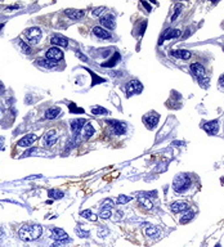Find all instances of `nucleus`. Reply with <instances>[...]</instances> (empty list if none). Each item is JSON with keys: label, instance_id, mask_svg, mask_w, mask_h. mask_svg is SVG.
Segmentation results:
<instances>
[{"label": "nucleus", "instance_id": "8", "mask_svg": "<svg viewBox=\"0 0 224 247\" xmlns=\"http://www.w3.org/2000/svg\"><path fill=\"white\" fill-rule=\"evenodd\" d=\"M57 140H58V134H57L56 130H49L48 133L44 135L43 138V144L45 145V147H52L57 143Z\"/></svg>", "mask_w": 224, "mask_h": 247}, {"label": "nucleus", "instance_id": "21", "mask_svg": "<svg viewBox=\"0 0 224 247\" xmlns=\"http://www.w3.org/2000/svg\"><path fill=\"white\" fill-rule=\"evenodd\" d=\"M36 139H37V137L35 134H27L22 138V139L18 140V145L19 147H30Z\"/></svg>", "mask_w": 224, "mask_h": 247}, {"label": "nucleus", "instance_id": "36", "mask_svg": "<svg viewBox=\"0 0 224 247\" xmlns=\"http://www.w3.org/2000/svg\"><path fill=\"white\" fill-rule=\"evenodd\" d=\"M130 201H131V197H129V196L121 194V196H118V197H117V204H120V205L128 204V202H130Z\"/></svg>", "mask_w": 224, "mask_h": 247}, {"label": "nucleus", "instance_id": "4", "mask_svg": "<svg viewBox=\"0 0 224 247\" xmlns=\"http://www.w3.org/2000/svg\"><path fill=\"white\" fill-rule=\"evenodd\" d=\"M143 91V85L139 83V80H130L126 84V95L131 97L134 94H141Z\"/></svg>", "mask_w": 224, "mask_h": 247}, {"label": "nucleus", "instance_id": "12", "mask_svg": "<svg viewBox=\"0 0 224 247\" xmlns=\"http://www.w3.org/2000/svg\"><path fill=\"white\" fill-rule=\"evenodd\" d=\"M202 129L209 135H215L219 130V121L213 120V121H209V122H205V125H202Z\"/></svg>", "mask_w": 224, "mask_h": 247}, {"label": "nucleus", "instance_id": "42", "mask_svg": "<svg viewBox=\"0 0 224 247\" xmlns=\"http://www.w3.org/2000/svg\"><path fill=\"white\" fill-rule=\"evenodd\" d=\"M121 215H124L123 212H121V211H117L116 214H115V216H116V218H113V220H115V221H118V220H121V218H123V216H121Z\"/></svg>", "mask_w": 224, "mask_h": 247}, {"label": "nucleus", "instance_id": "25", "mask_svg": "<svg viewBox=\"0 0 224 247\" xmlns=\"http://www.w3.org/2000/svg\"><path fill=\"white\" fill-rule=\"evenodd\" d=\"M94 133H96V130H94V127H93V125H91V124H85V125H84L83 134H84V138H85V139L93 137Z\"/></svg>", "mask_w": 224, "mask_h": 247}, {"label": "nucleus", "instance_id": "7", "mask_svg": "<svg viewBox=\"0 0 224 247\" xmlns=\"http://www.w3.org/2000/svg\"><path fill=\"white\" fill-rule=\"evenodd\" d=\"M143 120H144V122H146V125H147L148 129H155L158 124V120H160V115L156 113V112H151V113L146 115V116L143 117Z\"/></svg>", "mask_w": 224, "mask_h": 247}, {"label": "nucleus", "instance_id": "13", "mask_svg": "<svg viewBox=\"0 0 224 247\" xmlns=\"http://www.w3.org/2000/svg\"><path fill=\"white\" fill-rule=\"evenodd\" d=\"M191 71L198 80L205 79L206 70H205V67H203L201 63H192V65H191Z\"/></svg>", "mask_w": 224, "mask_h": 247}, {"label": "nucleus", "instance_id": "6", "mask_svg": "<svg viewBox=\"0 0 224 247\" xmlns=\"http://www.w3.org/2000/svg\"><path fill=\"white\" fill-rule=\"evenodd\" d=\"M46 59L52 61V62H58L63 58V52L61 50V48H57V46H52L46 50V54H45Z\"/></svg>", "mask_w": 224, "mask_h": 247}, {"label": "nucleus", "instance_id": "41", "mask_svg": "<svg viewBox=\"0 0 224 247\" xmlns=\"http://www.w3.org/2000/svg\"><path fill=\"white\" fill-rule=\"evenodd\" d=\"M76 57H77V58H79V59H83L84 62H88V58H86L85 56H84L83 53H80L79 50H76Z\"/></svg>", "mask_w": 224, "mask_h": 247}, {"label": "nucleus", "instance_id": "43", "mask_svg": "<svg viewBox=\"0 0 224 247\" xmlns=\"http://www.w3.org/2000/svg\"><path fill=\"white\" fill-rule=\"evenodd\" d=\"M219 85L222 86V88H224V73L219 77Z\"/></svg>", "mask_w": 224, "mask_h": 247}, {"label": "nucleus", "instance_id": "40", "mask_svg": "<svg viewBox=\"0 0 224 247\" xmlns=\"http://www.w3.org/2000/svg\"><path fill=\"white\" fill-rule=\"evenodd\" d=\"M76 233L80 237H83V238H86V237L89 236V232H84V231H80V229H76Z\"/></svg>", "mask_w": 224, "mask_h": 247}, {"label": "nucleus", "instance_id": "22", "mask_svg": "<svg viewBox=\"0 0 224 247\" xmlns=\"http://www.w3.org/2000/svg\"><path fill=\"white\" fill-rule=\"evenodd\" d=\"M120 59H121V54L116 52L113 54V57H112L111 59H108L106 63H102V67H107V68H111V67H115L117 65L118 62H120Z\"/></svg>", "mask_w": 224, "mask_h": 247}, {"label": "nucleus", "instance_id": "39", "mask_svg": "<svg viewBox=\"0 0 224 247\" xmlns=\"http://www.w3.org/2000/svg\"><path fill=\"white\" fill-rule=\"evenodd\" d=\"M35 152H39V149L37 148H30V149H27L25 153H23V157H27V156H30V154H32V153H35Z\"/></svg>", "mask_w": 224, "mask_h": 247}, {"label": "nucleus", "instance_id": "46", "mask_svg": "<svg viewBox=\"0 0 224 247\" xmlns=\"http://www.w3.org/2000/svg\"><path fill=\"white\" fill-rule=\"evenodd\" d=\"M1 147H3V138H0V149H1Z\"/></svg>", "mask_w": 224, "mask_h": 247}, {"label": "nucleus", "instance_id": "9", "mask_svg": "<svg viewBox=\"0 0 224 247\" xmlns=\"http://www.w3.org/2000/svg\"><path fill=\"white\" fill-rule=\"evenodd\" d=\"M52 238L56 242H70V238L67 236V233L61 228H54L52 231Z\"/></svg>", "mask_w": 224, "mask_h": 247}, {"label": "nucleus", "instance_id": "30", "mask_svg": "<svg viewBox=\"0 0 224 247\" xmlns=\"http://www.w3.org/2000/svg\"><path fill=\"white\" fill-rule=\"evenodd\" d=\"M81 216L85 218V219H89V220H91V221H96L98 219V216L94 215L93 212H91V210H84V211H81Z\"/></svg>", "mask_w": 224, "mask_h": 247}, {"label": "nucleus", "instance_id": "19", "mask_svg": "<svg viewBox=\"0 0 224 247\" xmlns=\"http://www.w3.org/2000/svg\"><path fill=\"white\" fill-rule=\"evenodd\" d=\"M59 115H62V110H61L59 107H52L45 111L44 117H45L46 120H54V118H57Z\"/></svg>", "mask_w": 224, "mask_h": 247}, {"label": "nucleus", "instance_id": "29", "mask_svg": "<svg viewBox=\"0 0 224 247\" xmlns=\"http://www.w3.org/2000/svg\"><path fill=\"white\" fill-rule=\"evenodd\" d=\"M193 218H195V212H193L192 210H187L180 218V224H185V223H188L189 220H192Z\"/></svg>", "mask_w": 224, "mask_h": 247}, {"label": "nucleus", "instance_id": "34", "mask_svg": "<svg viewBox=\"0 0 224 247\" xmlns=\"http://www.w3.org/2000/svg\"><path fill=\"white\" fill-rule=\"evenodd\" d=\"M19 48H21V50L25 54H30L31 53V48H30V45H27V44L25 41H22V40H19Z\"/></svg>", "mask_w": 224, "mask_h": 247}, {"label": "nucleus", "instance_id": "37", "mask_svg": "<svg viewBox=\"0 0 224 247\" xmlns=\"http://www.w3.org/2000/svg\"><path fill=\"white\" fill-rule=\"evenodd\" d=\"M182 8H183L182 4H176V6H175V12H174V14L171 16V22H174L175 19L178 18V16L180 14V12H182Z\"/></svg>", "mask_w": 224, "mask_h": 247}, {"label": "nucleus", "instance_id": "15", "mask_svg": "<svg viewBox=\"0 0 224 247\" xmlns=\"http://www.w3.org/2000/svg\"><path fill=\"white\" fill-rule=\"evenodd\" d=\"M86 124V120L84 118H75V120L71 121V130H72L73 135H79V133L81 131V129L84 127V125Z\"/></svg>", "mask_w": 224, "mask_h": 247}, {"label": "nucleus", "instance_id": "26", "mask_svg": "<svg viewBox=\"0 0 224 247\" xmlns=\"http://www.w3.org/2000/svg\"><path fill=\"white\" fill-rule=\"evenodd\" d=\"M36 62H37V65L41 66V67H44V68H53V67L57 65L56 62H52V61H49V59H46V58L37 59Z\"/></svg>", "mask_w": 224, "mask_h": 247}, {"label": "nucleus", "instance_id": "10", "mask_svg": "<svg viewBox=\"0 0 224 247\" xmlns=\"http://www.w3.org/2000/svg\"><path fill=\"white\" fill-rule=\"evenodd\" d=\"M180 36V30L175 28H168L166 31H164V33L160 36V40H158V45H161L164 43V40H169V39H175V38H179Z\"/></svg>", "mask_w": 224, "mask_h": 247}, {"label": "nucleus", "instance_id": "24", "mask_svg": "<svg viewBox=\"0 0 224 247\" xmlns=\"http://www.w3.org/2000/svg\"><path fill=\"white\" fill-rule=\"evenodd\" d=\"M138 202H139V205H142V207H144L147 210H151L152 207H153L151 199H148L146 196H138Z\"/></svg>", "mask_w": 224, "mask_h": 247}, {"label": "nucleus", "instance_id": "49", "mask_svg": "<svg viewBox=\"0 0 224 247\" xmlns=\"http://www.w3.org/2000/svg\"><path fill=\"white\" fill-rule=\"evenodd\" d=\"M215 247H220V245H219V243H218V245H216V246H215Z\"/></svg>", "mask_w": 224, "mask_h": 247}, {"label": "nucleus", "instance_id": "14", "mask_svg": "<svg viewBox=\"0 0 224 247\" xmlns=\"http://www.w3.org/2000/svg\"><path fill=\"white\" fill-rule=\"evenodd\" d=\"M170 210L174 214H179V212H185L187 210H189V206L184 201H175L170 205Z\"/></svg>", "mask_w": 224, "mask_h": 247}, {"label": "nucleus", "instance_id": "38", "mask_svg": "<svg viewBox=\"0 0 224 247\" xmlns=\"http://www.w3.org/2000/svg\"><path fill=\"white\" fill-rule=\"evenodd\" d=\"M104 12H106V6H98V8H96L93 12H91V14H93L94 17H99V16L103 14Z\"/></svg>", "mask_w": 224, "mask_h": 247}, {"label": "nucleus", "instance_id": "1", "mask_svg": "<svg viewBox=\"0 0 224 247\" xmlns=\"http://www.w3.org/2000/svg\"><path fill=\"white\" fill-rule=\"evenodd\" d=\"M43 234V226L32 224V225H23L21 229L18 231V237L19 239L25 242H32L36 241L37 238H40V236Z\"/></svg>", "mask_w": 224, "mask_h": 247}, {"label": "nucleus", "instance_id": "32", "mask_svg": "<svg viewBox=\"0 0 224 247\" xmlns=\"http://www.w3.org/2000/svg\"><path fill=\"white\" fill-rule=\"evenodd\" d=\"M99 218L102 219H110L112 216V209H101L99 211Z\"/></svg>", "mask_w": 224, "mask_h": 247}, {"label": "nucleus", "instance_id": "3", "mask_svg": "<svg viewBox=\"0 0 224 247\" xmlns=\"http://www.w3.org/2000/svg\"><path fill=\"white\" fill-rule=\"evenodd\" d=\"M107 124L110 125L111 131L115 135H123L126 133V124L123 121H117V120H108Z\"/></svg>", "mask_w": 224, "mask_h": 247}, {"label": "nucleus", "instance_id": "44", "mask_svg": "<svg viewBox=\"0 0 224 247\" xmlns=\"http://www.w3.org/2000/svg\"><path fill=\"white\" fill-rule=\"evenodd\" d=\"M142 4H143V5L146 6V9H147V11H148V12H151V11H152V8H151V5H149V4H148V3H146V1H142Z\"/></svg>", "mask_w": 224, "mask_h": 247}, {"label": "nucleus", "instance_id": "23", "mask_svg": "<svg viewBox=\"0 0 224 247\" xmlns=\"http://www.w3.org/2000/svg\"><path fill=\"white\" fill-rule=\"evenodd\" d=\"M86 71L90 73V76H91V79H93V81H91V86H94V85H98V84H103V83H106V79H103V77H101V76H98L94 71H91V70H88Z\"/></svg>", "mask_w": 224, "mask_h": 247}, {"label": "nucleus", "instance_id": "28", "mask_svg": "<svg viewBox=\"0 0 224 247\" xmlns=\"http://www.w3.org/2000/svg\"><path fill=\"white\" fill-rule=\"evenodd\" d=\"M48 196H49V198H52V199H61L64 196V193L61 192L59 189H49Z\"/></svg>", "mask_w": 224, "mask_h": 247}, {"label": "nucleus", "instance_id": "18", "mask_svg": "<svg viewBox=\"0 0 224 247\" xmlns=\"http://www.w3.org/2000/svg\"><path fill=\"white\" fill-rule=\"evenodd\" d=\"M50 43H52L53 45H56L57 48H58V46H61V48H67V46H68V41H67V39L63 38V36H59V35L52 36Z\"/></svg>", "mask_w": 224, "mask_h": 247}, {"label": "nucleus", "instance_id": "33", "mask_svg": "<svg viewBox=\"0 0 224 247\" xmlns=\"http://www.w3.org/2000/svg\"><path fill=\"white\" fill-rule=\"evenodd\" d=\"M68 107H70V111H71V113H84V110L83 108H79L76 106V103H72L71 102L68 104Z\"/></svg>", "mask_w": 224, "mask_h": 247}, {"label": "nucleus", "instance_id": "31", "mask_svg": "<svg viewBox=\"0 0 224 247\" xmlns=\"http://www.w3.org/2000/svg\"><path fill=\"white\" fill-rule=\"evenodd\" d=\"M91 113L96 115V116H99V115H108V111L101 106H96L91 108Z\"/></svg>", "mask_w": 224, "mask_h": 247}, {"label": "nucleus", "instance_id": "2", "mask_svg": "<svg viewBox=\"0 0 224 247\" xmlns=\"http://www.w3.org/2000/svg\"><path fill=\"white\" fill-rule=\"evenodd\" d=\"M191 178L187 174H178L174 178V182H173V189L176 193H184V192L188 191V188L191 187Z\"/></svg>", "mask_w": 224, "mask_h": 247}, {"label": "nucleus", "instance_id": "5", "mask_svg": "<svg viewBox=\"0 0 224 247\" xmlns=\"http://www.w3.org/2000/svg\"><path fill=\"white\" fill-rule=\"evenodd\" d=\"M25 35H26V38L29 39V41L31 44H37V43H39V40L41 39L43 32H41V30H40L39 27H31V28L26 30Z\"/></svg>", "mask_w": 224, "mask_h": 247}, {"label": "nucleus", "instance_id": "47", "mask_svg": "<svg viewBox=\"0 0 224 247\" xmlns=\"http://www.w3.org/2000/svg\"><path fill=\"white\" fill-rule=\"evenodd\" d=\"M1 236H3V229L0 228V238H1Z\"/></svg>", "mask_w": 224, "mask_h": 247}, {"label": "nucleus", "instance_id": "45", "mask_svg": "<svg viewBox=\"0 0 224 247\" xmlns=\"http://www.w3.org/2000/svg\"><path fill=\"white\" fill-rule=\"evenodd\" d=\"M17 8H18L17 5H13V6H9V8H8V11H11V9H17Z\"/></svg>", "mask_w": 224, "mask_h": 247}, {"label": "nucleus", "instance_id": "48", "mask_svg": "<svg viewBox=\"0 0 224 247\" xmlns=\"http://www.w3.org/2000/svg\"><path fill=\"white\" fill-rule=\"evenodd\" d=\"M3 27H4V25H3V23H0V30H1Z\"/></svg>", "mask_w": 224, "mask_h": 247}, {"label": "nucleus", "instance_id": "16", "mask_svg": "<svg viewBox=\"0 0 224 247\" xmlns=\"http://www.w3.org/2000/svg\"><path fill=\"white\" fill-rule=\"evenodd\" d=\"M93 33L97 36L98 39H102V40H107V39H111V33L110 31H107L106 28H103L102 26H96L93 28Z\"/></svg>", "mask_w": 224, "mask_h": 247}, {"label": "nucleus", "instance_id": "35", "mask_svg": "<svg viewBox=\"0 0 224 247\" xmlns=\"http://www.w3.org/2000/svg\"><path fill=\"white\" fill-rule=\"evenodd\" d=\"M115 205V202L112 201L111 198H106L103 202H102V207L101 209H112Z\"/></svg>", "mask_w": 224, "mask_h": 247}, {"label": "nucleus", "instance_id": "20", "mask_svg": "<svg viewBox=\"0 0 224 247\" xmlns=\"http://www.w3.org/2000/svg\"><path fill=\"white\" fill-rule=\"evenodd\" d=\"M64 14H66L68 18L73 19V21H77V19H81L85 14L84 11H77V9H66L64 11Z\"/></svg>", "mask_w": 224, "mask_h": 247}, {"label": "nucleus", "instance_id": "17", "mask_svg": "<svg viewBox=\"0 0 224 247\" xmlns=\"http://www.w3.org/2000/svg\"><path fill=\"white\" fill-rule=\"evenodd\" d=\"M170 56L175 57V58H179V59H185L187 61L192 57V53L187 49H176V50H171Z\"/></svg>", "mask_w": 224, "mask_h": 247}, {"label": "nucleus", "instance_id": "11", "mask_svg": "<svg viewBox=\"0 0 224 247\" xmlns=\"http://www.w3.org/2000/svg\"><path fill=\"white\" fill-rule=\"evenodd\" d=\"M101 25L103 26V28L106 27L107 30H113L116 27V22H115V16L112 14H106L103 17H101Z\"/></svg>", "mask_w": 224, "mask_h": 247}, {"label": "nucleus", "instance_id": "27", "mask_svg": "<svg viewBox=\"0 0 224 247\" xmlns=\"http://www.w3.org/2000/svg\"><path fill=\"white\" fill-rule=\"evenodd\" d=\"M146 234L148 237H152V238H157V237L160 236V229H158L157 226H148V228L146 229Z\"/></svg>", "mask_w": 224, "mask_h": 247}]
</instances>
